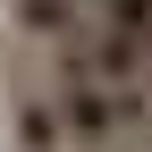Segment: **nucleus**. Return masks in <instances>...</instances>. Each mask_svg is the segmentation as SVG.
<instances>
[{
	"instance_id": "nucleus-1",
	"label": "nucleus",
	"mask_w": 152,
	"mask_h": 152,
	"mask_svg": "<svg viewBox=\"0 0 152 152\" xmlns=\"http://www.w3.org/2000/svg\"><path fill=\"white\" fill-rule=\"evenodd\" d=\"M51 93L68 118V152H152V85H118V76L51 51L42 59Z\"/></svg>"
},
{
	"instance_id": "nucleus-2",
	"label": "nucleus",
	"mask_w": 152,
	"mask_h": 152,
	"mask_svg": "<svg viewBox=\"0 0 152 152\" xmlns=\"http://www.w3.org/2000/svg\"><path fill=\"white\" fill-rule=\"evenodd\" d=\"M0 118H9L17 152H68V118H59V93H51L42 59H9L0 68Z\"/></svg>"
},
{
	"instance_id": "nucleus-3",
	"label": "nucleus",
	"mask_w": 152,
	"mask_h": 152,
	"mask_svg": "<svg viewBox=\"0 0 152 152\" xmlns=\"http://www.w3.org/2000/svg\"><path fill=\"white\" fill-rule=\"evenodd\" d=\"M85 26H93L85 0H9V34L34 51V59H42V51H68Z\"/></svg>"
},
{
	"instance_id": "nucleus-4",
	"label": "nucleus",
	"mask_w": 152,
	"mask_h": 152,
	"mask_svg": "<svg viewBox=\"0 0 152 152\" xmlns=\"http://www.w3.org/2000/svg\"><path fill=\"white\" fill-rule=\"evenodd\" d=\"M0 42H17V34H9V9H0Z\"/></svg>"
}]
</instances>
